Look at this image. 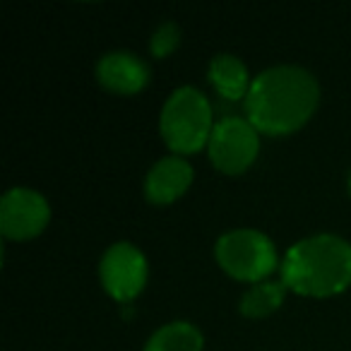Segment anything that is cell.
<instances>
[{
	"instance_id": "cell-1",
	"label": "cell",
	"mask_w": 351,
	"mask_h": 351,
	"mask_svg": "<svg viewBox=\"0 0 351 351\" xmlns=\"http://www.w3.org/2000/svg\"><path fill=\"white\" fill-rule=\"evenodd\" d=\"M320 89L308 70L279 65L260 73L245 97L250 125L265 135H291L315 113Z\"/></svg>"
},
{
	"instance_id": "cell-2",
	"label": "cell",
	"mask_w": 351,
	"mask_h": 351,
	"mask_svg": "<svg viewBox=\"0 0 351 351\" xmlns=\"http://www.w3.org/2000/svg\"><path fill=\"white\" fill-rule=\"evenodd\" d=\"M282 282L301 296L341 293L351 284V245L332 234L298 241L282 263Z\"/></svg>"
},
{
	"instance_id": "cell-3",
	"label": "cell",
	"mask_w": 351,
	"mask_h": 351,
	"mask_svg": "<svg viewBox=\"0 0 351 351\" xmlns=\"http://www.w3.org/2000/svg\"><path fill=\"white\" fill-rule=\"evenodd\" d=\"M161 137L176 154H195L212 137V108L202 92L193 87L176 89L161 108Z\"/></svg>"
},
{
	"instance_id": "cell-4",
	"label": "cell",
	"mask_w": 351,
	"mask_h": 351,
	"mask_svg": "<svg viewBox=\"0 0 351 351\" xmlns=\"http://www.w3.org/2000/svg\"><path fill=\"white\" fill-rule=\"evenodd\" d=\"M217 263L239 282H260L277 267L274 243L255 229H236L217 241Z\"/></svg>"
},
{
	"instance_id": "cell-5",
	"label": "cell",
	"mask_w": 351,
	"mask_h": 351,
	"mask_svg": "<svg viewBox=\"0 0 351 351\" xmlns=\"http://www.w3.org/2000/svg\"><path fill=\"white\" fill-rule=\"evenodd\" d=\"M207 149L217 171L226 176H239L250 169L260 152L258 130L250 125L248 118H224L212 130Z\"/></svg>"
},
{
	"instance_id": "cell-6",
	"label": "cell",
	"mask_w": 351,
	"mask_h": 351,
	"mask_svg": "<svg viewBox=\"0 0 351 351\" xmlns=\"http://www.w3.org/2000/svg\"><path fill=\"white\" fill-rule=\"evenodd\" d=\"M49 202L29 188H12L0 200V231L10 241H29L46 229Z\"/></svg>"
},
{
	"instance_id": "cell-7",
	"label": "cell",
	"mask_w": 351,
	"mask_h": 351,
	"mask_svg": "<svg viewBox=\"0 0 351 351\" xmlns=\"http://www.w3.org/2000/svg\"><path fill=\"white\" fill-rule=\"evenodd\" d=\"M101 284L116 301H132L147 284V260L132 243H116L101 258Z\"/></svg>"
},
{
	"instance_id": "cell-8",
	"label": "cell",
	"mask_w": 351,
	"mask_h": 351,
	"mask_svg": "<svg viewBox=\"0 0 351 351\" xmlns=\"http://www.w3.org/2000/svg\"><path fill=\"white\" fill-rule=\"evenodd\" d=\"M97 80L108 92L130 97V94L142 92L145 84L149 82V68L137 56L116 51V53H106L99 60Z\"/></svg>"
},
{
	"instance_id": "cell-9",
	"label": "cell",
	"mask_w": 351,
	"mask_h": 351,
	"mask_svg": "<svg viewBox=\"0 0 351 351\" xmlns=\"http://www.w3.org/2000/svg\"><path fill=\"white\" fill-rule=\"evenodd\" d=\"M193 183V166L183 156H166L156 161L147 173L145 195L152 205H171Z\"/></svg>"
},
{
	"instance_id": "cell-10",
	"label": "cell",
	"mask_w": 351,
	"mask_h": 351,
	"mask_svg": "<svg viewBox=\"0 0 351 351\" xmlns=\"http://www.w3.org/2000/svg\"><path fill=\"white\" fill-rule=\"evenodd\" d=\"M210 82L215 84L217 94L221 99H229V101H236V99H245L250 92V80H248V70L241 63L236 56L221 53L217 56L210 63Z\"/></svg>"
},
{
	"instance_id": "cell-11",
	"label": "cell",
	"mask_w": 351,
	"mask_h": 351,
	"mask_svg": "<svg viewBox=\"0 0 351 351\" xmlns=\"http://www.w3.org/2000/svg\"><path fill=\"white\" fill-rule=\"evenodd\" d=\"M145 351H202V335L191 322H169L149 337Z\"/></svg>"
},
{
	"instance_id": "cell-12",
	"label": "cell",
	"mask_w": 351,
	"mask_h": 351,
	"mask_svg": "<svg viewBox=\"0 0 351 351\" xmlns=\"http://www.w3.org/2000/svg\"><path fill=\"white\" fill-rule=\"evenodd\" d=\"M284 291L287 284L284 282H263L258 287H253L250 291H245V296L241 298V313L245 317H265L269 313H274L284 301Z\"/></svg>"
},
{
	"instance_id": "cell-13",
	"label": "cell",
	"mask_w": 351,
	"mask_h": 351,
	"mask_svg": "<svg viewBox=\"0 0 351 351\" xmlns=\"http://www.w3.org/2000/svg\"><path fill=\"white\" fill-rule=\"evenodd\" d=\"M178 41H181V29H178V25H176V22H164V25L154 32V36H152V44H149L152 56H154V58H166V56L178 49Z\"/></svg>"
},
{
	"instance_id": "cell-14",
	"label": "cell",
	"mask_w": 351,
	"mask_h": 351,
	"mask_svg": "<svg viewBox=\"0 0 351 351\" xmlns=\"http://www.w3.org/2000/svg\"><path fill=\"white\" fill-rule=\"evenodd\" d=\"M349 195H351V173H349Z\"/></svg>"
}]
</instances>
